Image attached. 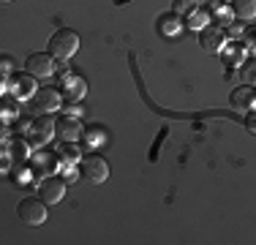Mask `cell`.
<instances>
[{"label": "cell", "instance_id": "obj_1", "mask_svg": "<svg viewBox=\"0 0 256 245\" xmlns=\"http://www.w3.org/2000/svg\"><path fill=\"white\" fill-rule=\"evenodd\" d=\"M76 49H79V33L76 30H71V28H60V30H54L52 33V38H50V54L54 60H68V58H74L76 54Z\"/></svg>", "mask_w": 256, "mask_h": 245}, {"label": "cell", "instance_id": "obj_2", "mask_svg": "<svg viewBox=\"0 0 256 245\" xmlns=\"http://www.w3.org/2000/svg\"><path fill=\"white\" fill-rule=\"evenodd\" d=\"M16 216L22 218V224L28 226H41L46 218V204L44 199H38V196H28V199H22L20 204H16Z\"/></svg>", "mask_w": 256, "mask_h": 245}, {"label": "cell", "instance_id": "obj_3", "mask_svg": "<svg viewBox=\"0 0 256 245\" xmlns=\"http://www.w3.org/2000/svg\"><path fill=\"white\" fill-rule=\"evenodd\" d=\"M79 164H82V180H88L90 186H101L109 180V164L101 156L90 152V156L79 158Z\"/></svg>", "mask_w": 256, "mask_h": 245}, {"label": "cell", "instance_id": "obj_4", "mask_svg": "<svg viewBox=\"0 0 256 245\" xmlns=\"http://www.w3.org/2000/svg\"><path fill=\"white\" fill-rule=\"evenodd\" d=\"M60 93L54 88H36V93L30 96V104H33V109L38 114H50L54 109H60Z\"/></svg>", "mask_w": 256, "mask_h": 245}, {"label": "cell", "instance_id": "obj_5", "mask_svg": "<svg viewBox=\"0 0 256 245\" xmlns=\"http://www.w3.org/2000/svg\"><path fill=\"white\" fill-rule=\"evenodd\" d=\"M38 196L44 199V204H58L66 196V180L58 174H50L38 182Z\"/></svg>", "mask_w": 256, "mask_h": 245}, {"label": "cell", "instance_id": "obj_6", "mask_svg": "<svg viewBox=\"0 0 256 245\" xmlns=\"http://www.w3.org/2000/svg\"><path fill=\"white\" fill-rule=\"evenodd\" d=\"M25 71L30 76H52L54 74V58L50 52H33L25 60Z\"/></svg>", "mask_w": 256, "mask_h": 245}, {"label": "cell", "instance_id": "obj_7", "mask_svg": "<svg viewBox=\"0 0 256 245\" xmlns=\"http://www.w3.org/2000/svg\"><path fill=\"white\" fill-rule=\"evenodd\" d=\"M82 122H79L74 114H60L58 120H54V134H58L63 142H76L79 136H82Z\"/></svg>", "mask_w": 256, "mask_h": 245}, {"label": "cell", "instance_id": "obj_8", "mask_svg": "<svg viewBox=\"0 0 256 245\" xmlns=\"http://www.w3.org/2000/svg\"><path fill=\"white\" fill-rule=\"evenodd\" d=\"M54 136V120L50 114H38L33 122H30V139L36 144H46Z\"/></svg>", "mask_w": 256, "mask_h": 245}, {"label": "cell", "instance_id": "obj_9", "mask_svg": "<svg viewBox=\"0 0 256 245\" xmlns=\"http://www.w3.org/2000/svg\"><path fill=\"white\" fill-rule=\"evenodd\" d=\"M8 90L16 98H30L36 93V76H30V74H11L8 76Z\"/></svg>", "mask_w": 256, "mask_h": 245}, {"label": "cell", "instance_id": "obj_10", "mask_svg": "<svg viewBox=\"0 0 256 245\" xmlns=\"http://www.w3.org/2000/svg\"><path fill=\"white\" fill-rule=\"evenodd\" d=\"M199 44H202L204 52H221L224 44H226V38H224V30L221 28H204L202 33H199Z\"/></svg>", "mask_w": 256, "mask_h": 245}, {"label": "cell", "instance_id": "obj_11", "mask_svg": "<svg viewBox=\"0 0 256 245\" xmlns=\"http://www.w3.org/2000/svg\"><path fill=\"white\" fill-rule=\"evenodd\" d=\"M229 104L232 109H237V112H248V109H254L256 104V93L251 88H234L229 96Z\"/></svg>", "mask_w": 256, "mask_h": 245}, {"label": "cell", "instance_id": "obj_12", "mask_svg": "<svg viewBox=\"0 0 256 245\" xmlns=\"http://www.w3.org/2000/svg\"><path fill=\"white\" fill-rule=\"evenodd\" d=\"M232 6V14L242 22H251L256 16V0H229Z\"/></svg>", "mask_w": 256, "mask_h": 245}, {"label": "cell", "instance_id": "obj_13", "mask_svg": "<svg viewBox=\"0 0 256 245\" xmlns=\"http://www.w3.org/2000/svg\"><path fill=\"white\" fill-rule=\"evenodd\" d=\"M54 158H58L60 164H76L79 158H82V152L74 147V142H63L58 147V152H54Z\"/></svg>", "mask_w": 256, "mask_h": 245}, {"label": "cell", "instance_id": "obj_14", "mask_svg": "<svg viewBox=\"0 0 256 245\" xmlns=\"http://www.w3.org/2000/svg\"><path fill=\"white\" fill-rule=\"evenodd\" d=\"M0 112H3L6 118H14V114L20 112V98H16L14 93L0 96Z\"/></svg>", "mask_w": 256, "mask_h": 245}, {"label": "cell", "instance_id": "obj_15", "mask_svg": "<svg viewBox=\"0 0 256 245\" xmlns=\"http://www.w3.org/2000/svg\"><path fill=\"white\" fill-rule=\"evenodd\" d=\"M196 8H199V0H174L172 3L174 16H188V14H194Z\"/></svg>", "mask_w": 256, "mask_h": 245}, {"label": "cell", "instance_id": "obj_16", "mask_svg": "<svg viewBox=\"0 0 256 245\" xmlns=\"http://www.w3.org/2000/svg\"><path fill=\"white\" fill-rule=\"evenodd\" d=\"M84 93V88H82V82H79V79H71V88H68V96L71 98H79Z\"/></svg>", "mask_w": 256, "mask_h": 245}, {"label": "cell", "instance_id": "obj_17", "mask_svg": "<svg viewBox=\"0 0 256 245\" xmlns=\"http://www.w3.org/2000/svg\"><path fill=\"white\" fill-rule=\"evenodd\" d=\"M14 71V60L11 58H0V74H11Z\"/></svg>", "mask_w": 256, "mask_h": 245}, {"label": "cell", "instance_id": "obj_18", "mask_svg": "<svg viewBox=\"0 0 256 245\" xmlns=\"http://www.w3.org/2000/svg\"><path fill=\"white\" fill-rule=\"evenodd\" d=\"M246 128H248V134H256V120H254V109H248V114H246Z\"/></svg>", "mask_w": 256, "mask_h": 245}, {"label": "cell", "instance_id": "obj_19", "mask_svg": "<svg viewBox=\"0 0 256 245\" xmlns=\"http://www.w3.org/2000/svg\"><path fill=\"white\" fill-rule=\"evenodd\" d=\"M229 58H232V63H237V60H242V49L240 46H232V52H229Z\"/></svg>", "mask_w": 256, "mask_h": 245}, {"label": "cell", "instance_id": "obj_20", "mask_svg": "<svg viewBox=\"0 0 256 245\" xmlns=\"http://www.w3.org/2000/svg\"><path fill=\"white\" fill-rule=\"evenodd\" d=\"M204 24V16H196V11L191 14V28H202Z\"/></svg>", "mask_w": 256, "mask_h": 245}, {"label": "cell", "instance_id": "obj_21", "mask_svg": "<svg viewBox=\"0 0 256 245\" xmlns=\"http://www.w3.org/2000/svg\"><path fill=\"white\" fill-rule=\"evenodd\" d=\"M0 96H3V76H0Z\"/></svg>", "mask_w": 256, "mask_h": 245}, {"label": "cell", "instance_id": "obj_22", "mask_svg": "<svg viewBox=\"0 0 256 245\" xmlns=\"http://www.w3.org/2000/svg\"><path fill=\"white\" fill-rule=\"evenodd\" d=\"M0 3H11V0H0Z\"/></svg>", "mask_w": 256, "mask_h": 245}, {"label": "cell", "instance_id": "obj_23", "mask_svg": "<svg viewBox=\"0 0 256 245\" xmlns=\"http://www.w3.org/2000/svg\"><path fill=\"white\" fill-rule=\"evenodd\" d=\"M224 3H229V0H224Z\"/></svg>", "mask_w": 256, "mask_h": 245}]
</instances>
